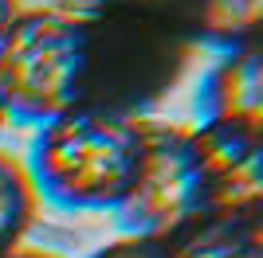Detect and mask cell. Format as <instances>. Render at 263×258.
Masks as SVG:
<instances>
[{
	"instance_id": "9c48e42d",
	"label": "cell",
	"mask_w": 263,
	"mask_h": 258,
	"mask_svg": "<svg viewBox=\"0 0 263 258\" xmlns=\"http://www.w3.org/2000/svg\"><path fill=\"white\" fill-rule=\"evenodd\" d=\"M90 258H165L157 235H118L114 243L99 247Z\"/></svg>"
},
{
	"instance_id": "6da1fadb",
	"label": "cell",
	"mask_w": 263,
	"mask_h": 258,
	"mask_svg": "<svg viewBox=\"0 0 263 258\" xmlns=\"http://www.w3.org/2000/svg\"><path fill=\"white\" fill-rule=\"evenodd\" d=\"M224 211H263V133L149 114L138 180L114 211L122 235H165Z\"/></svg>"
},
{
	"instance_id": "5b68a950",
	"label": "cell",
	"mask_w": 263,
	"mask_h": 258,
	"mask_svg": "<svg viewBox=\"0 0 263 258\" xmlns=\"http://www.w3.org/2000/svg\"><path fill=\"white\" fill-rule=\"evenodd\" d=\"M200 125L263 133V43L220 51L193 98Z\"/></svg>"
},
{
	"instance_id": "8fae6325",
	"label": "cell",
	"mask_w": 263,
	"mask_h": 258,
	"mask_svg": "<svg viewBox=\"0 0 263 258\" xmlns=\"http://www.w3.org/2000/svg\"><path fill=\"white\" fill-rule=\"evenodd\" d=\"M20 8H24V0H0V35H4V28H8L12 20H16Z\"/></svg>"
},
{
	"instance_id": "3957f363",
	"label": "cell",
	"mask_w": 263,
	"mask_h": 258,
	"mask_svg": "<svg viewBox=\"0 0 263 258\" xmlns=\"http://www.w3.org/2000/svg\"><path fill=\"white\" fill-rule=\"evenodd\" d=\"M149 114L67 110L35 125L24 172L40 204L75 215H114L130 196L145 153Z\"/></svg>"
},
{
	"instance_id": "ba28073f",
	"label": "cell",
	"mask_w": 263,
	"mask_h": 258,
	"mask_svg": "<svg viewBox=\"0 0 263 258\" xmlns=\"http://www.w3.org/2000/svg\"><path fill=\"white\" fill-rule=\"evenodd\" d=\"M35 215H40V200L24 172V161L12 157L8 149H0V254L20 247L24 235L32 231Z\"/></svg>"
},
{
	"instance_id": "30bf717a",
	"label": "cell",
	"mask_w": 263,
	"mask_h": 258,
	"mask_svg": "<svg viewBox=\"0 0 263 258\" xmlns=\"http://www.w3.org/2000/svg\"><path fill=\"white\" fill-rule=\"evenodd\" d=\"M0 258H59V254H51V250H40V247H12V250H4Z\"/></svg>"
},
{
	"instance_id": "8992f818",
	"label": "cell",
	"mask_w": 263,
	"mask_h": 258,
	"mask_svg": "<svg viewBox=\"0 0 263 258\" xmlns=\"http://www.w3.org/2000/svg\"><path fill=\"white\" fill-rule=\"evenodd\" d=\"M157 239L165 258H263V211L200 215Z\"/></svg>"
},
{
	"instance_id": "52a82bcc",
	"label": "cell",
	"mask_w": 263,
	"mask_h": 258,
	"mask_svg": "<svg viewBox=\"0 0 263 258\" xmlns=\"http://www.w3.org/2000/svg\"><path fill=\"white\" fill-rule=\"evenodd\" d=\"M181 12H185L197 47H209L220 55L259 43L263 0H181Z\"/></svg>"
},
{
	"instance_id": "7a4b0ae2",
	"label": "cell",
	"mask_w": 263,
	"mask_h": 258,
	"mask_svg": "<svg viewBox=\"0 0 263 258\" xmlns=\"http://www.w3.org/2000/svg\"><path fill=\"white\" fill-rule=\"evenodd\" d=\"M75 20V110L149 114L185 78L197 43L181 0H67Z\"/></svg>"
},
{
	"instance_id": "7c38bea8",
	"label": "cell",
	"mask_w": 263,
	"mask_h": 258,
	"mask_svg": "<svg viewBox=\"0 0 263 258\" xmlns=\"http://www.w3.org/2000/svg\"><path fill=\"white\" fill-rule=\"evenodd\" d=\"M8 125V110H4V98H0V129Z\"/></svg>"
},
{
	"instance_id": "277c9868",
	"label": "cell",
	"mask_w": 263,
	"mask_h": 258,
	"mask_svg": "<svg viewBox=\"0 0 263 258\" xmlns=\"http://www.w3.org/2000/svg\"><path fill=\"white\" fill-rule=\"evenodd\" d=\"M0 98L16 125H44L79 106L71 4L20 8L0 35Z\"/></svg>"
}]
</instances>
